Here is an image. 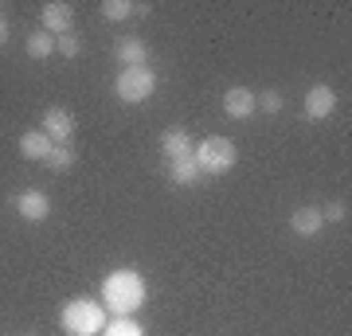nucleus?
<instances>
[{
    "mask_svg": "<svg viewBox=\"0 0 352 336\" xmlns=\"http://www.w3.org/2000/svg\"><path fill=\"white\" fill-rule=\"evenodd\" d=\"M289 227H294V235L314 238L317 231L325 227V219H321V208H294V212H289Z\"/></svg>",
    "mask_w": 352,
    "mask_h": 336,
    "instance_id": "nucleus-11",
    "label": "nucleus"
},
{
    "mask_svg": "<svg viewBox=\"0 0 352 336\" xmlns=\"http://www.w3.org/2000/svg\"><path fill=\"white\" fill-rule=\"evenodd\" d=\"M113 55H118V63H122V67H145V59H149V47H145V39L126 36V39H118Z\"/></svg>",
    "mask_w": 352,
    "mask_h": 336,
    "instance_id": "nucleus-12",
    "label": "nucleus"
},
{
    "mask_svg": "<svg viewBox=\"0 0 352 336\" xmlns=\"http://www.w3.org/2000/svg\"><path fill=\"white\" fill-rule=\"evenodd\" d=\"M28 55H32V59H51V55H55V36L43 32V27H36V32L28 36Z\"/></svg>",
    "mask_w": 352,
    "mask_h": 336,
    "instance_id": "nucleus-15",
    "label": "nucleus"
},
{
    "mask_svg": "<svg viewBox=\"0 0 352 336\" xmlns=\"http://www.w3.org/2000/svg\"><path fill=\"white\" fill-rule=\"evenodd\" d=\"M51 149H55V145H51V137L43 133V129H28L24 137H20V157H24V161L43 164L51 157Z\"/></svg>",
    "mask_w": 352,
    "mask_h": 336,
    "instance_id": "nucleus-10",
    "label": "nucleus"
},
{
    "mask_svg": "<svg viewBox=\"0 0 352 336\" xmlns=\"http://www.w3.org/2000/svg\"><path fill=\"white\" fill-rule=\"evenodd\" d=\"M161 153H164V161H176V157H188L192 153V137H188V129H164L161 133Z\"/></svg>",
    "mask_w": 352,
    "mask_h": 336,
    "instance_id": "nucleus-13",
    "label": "nucleus"
},
{
    "mask_svg": "<svg viewBox=\"0 0 352 336\" xmlns=\"http://www.w3.org/2000/svg\"><path fill=\"white\" fill-rule=\"evenodd\" d=\"M344 215H349V203H344V199H333L329 208H321V219H325V223H340Z\"/></svg>",
    "mask_w": 352,
    "mask_h": 336,
    "instance_id": "nucleus-21",
    "label": "nucleus"
},
{
    "mask_svg": "<svg viewBox=\"0 0 352 336\" xmlns=\"http://www.w3.org/2000/svg\"><path fill=\"white\" fill-rule=\"evenodd\" d=\"M102 336H145V328L133 317H113V321H106Z\"/></svg>",
    "mask_w": 352,
    "mask_h": 336,
    "instance_id": "nucleus-17",
    "label": "nucleus"
},
{
    "mask_svg": "<svg viewBox=\"0 0 352 336\" xmlns=\"http://www.w3.org/2000/svg\"><path fill=\"white\" fill-rule=\"evenodd\" d=\"M254 110L278 113V110H282V94H278V90H266V94H254Z\"/></svg>",
    "mask_w": 352,
    "mask_h": 336,
    "instance_id": "nucleus-20",
    "label": "nucleus"
},
{
    "mask_svg": "<svg viewBox=\"0 0 352 336\" xmlns=\"http://www.w3.org/2000/svg\"><path fill=\"white\" fill-rule=\"evenodd\" d=\"M8 36H12V27H8V24H4V20H0V47L8 43Z\"/></svg>",
    "mask_w": 352,
    "mask_h": 336,
    "instance_id": "nucleus-22",
    "label": "nucleus"
},
{
    "mask_svg": "<svg viewBox=\"0 0 352 336\" xmlns=\"http://www.w3.org/2000/svg\"><path fill=\"white\" fill-rule=\"evenodd\" d=\"M59 324H63L67 336H102V328H106V305L90 301V298H75L63 305Z\"/></svg>",
    "mask_w": 352,
    "mask_h": 336,
    "instance_id": "nucleus-2",
    "label": "nucleus"
},
{
    "mask_svg": "<svg viewBox=\"0 0 352 336\" xmlns=\"http://www.w3.org/2000/svg\"><path fill=\"white\" fill-rule=\"evenodd\" d=\"M168 176H173V184H196L200 180V164L192 161V153L188 157H176V161H168Z\"/></svg>",
    "mask_w": 352,
    "mask_h": 336,
    "instance_id": "nucleus-14",
    "label": "nucleus"
},
{
    "mask_svg": "<svg viewBox=\"0 0 352 336\" xmlns=\"http://www.w3.org/2000/svg\"><path fill=\"white\" fill-rule=\"evenodd\" d=\"M39 24H43V32H51V36H67L71 24H75V8H71L67 0H51V4H43V12H39Z\"/></svg>",
    "mask_w": 352,
    "mask_h": 336,
    "instance_id": "nucleus-8",
    "label": "nucleus"
},
{
    "mask_svg": "<svg viewBox=\"0 0 352 336\" xmlns=\"http://www.w3.org/2000/svg\"><path fill=\"white\" fill-rule=\"evenodd\" d=\"M55 55H63V59H78V55H82V39H78L75 32L55 36Z\"/></svg>",
    "mask_w": 352,
    "mask_h": 336,
    "instance_id": "nucleus-18",
    "label": "nucleus"
},
{
    "mask_svg": "<svg viewBox=\"0 0 352 336\" xmlns=\"http://www.w3.org/2000/svg\"><path fill=\"white\" fill-rule=\"evenodd\" d=\"M102 305L113 309L118 317H133L145 305V278L138 270H129V266L106 274V282H102Z\"/></svg>",
    "mask_w": 352,
    "mask_h": 336,
    "instance_id": "nucleus-1",
    "label": "nucleus"
},
{
    "mask_svg": "<svg viewBox=\"0 0 352 336\" xmlns=\"http://www.w3.org/2000/svg\"><path fill=\"white\" fill-rule=\"evenodd\" d=\"M12 203H16V212H20V219H28V223H43V219L51 215V196L47 192H39V188L20 192Z\"/></svg>",
    "mask_w": 352,
    "mask_h": 336,
    "instance_id": "nucleus-7",
    "label": "nucleus"
},
{
    "mask_svg": "<svg viewBox=\"0 0 352 336\" xmlns=\"http://www.w3.org/2000/svg\"><path fill=\"white\" fill-rule=\"evenodd\" d=\"M39 129L51 137V145H71V137H75V113L67 106H51V110H43V125Z\"/></svg>",
    "mask_w": 352,
    "mask_h": 336,
    "instance_id": "nucleus-5",
    "label": "nucleus"
},
{
    "mask_svg": "<svg viewBox=\"0 0 352 336\" xmlns=\"http://www.w3.org/2000/svg\"><path fill=\"white\" fill-rule=\"evenodd\" d=\"M223 113L231 117V122H247L254 113V94L247 87H231L223 94Z\"/></svg>",
    "mask_w": 352,
    "mask_h": 336,
    "instance_id": "nucleus-9",
    "label": "nucleus"
},
{
    "mask_svg": "<svg viewBox=\"0 0 352 336\" xmlns=\"http://www.w3.org/2000/svg\"><path fill=\"white\" fill-rule=\"evenodd\" d=\"M102 16L106 20H129L133 16V4L129 0H102Z\"/></svg>",
    "mask_w": 352,
    "mask_h": 336,
    "instance_id": "nucleus-19",
    "label": "nucleus"
},
{
    "mask_svg": "<svg viewBox=\"0 0 352 336\" xmlns=\"http://www.w3.org/2000/svg\"><path fill=\"white\" fill-rule=\"evenodd\" d=\"M113 94L126 102V106H141L157 94V71L149 63L145 67H122V75L113 78Z\"/></svg>",
    "mask_w": 352,
    "mask_h": 336,
    "instance_id": "nucleus-4",
    "label": "nucleus"
},
{
    "mask_svg": "<svg viewBox=\"0 0 352 336\" xmlns=\"http://www.w3.org/2000/svg\"><path fill=\"white\" fill-rule=\"evenodd\" d=\"M192 161L200 164V172L219 176V172H231V168H235L239 149H235L231 137H204L200 145H192Z\"/></svg>",
    "mask_w": 352,
    "mask_h": 336,
    "instance_id": "nucleus-3",
    "label": "nucleus"
},
{
    "mask_svg": "<svg viewBox=\"0 0 352 336\" xmlns=\"http://www.w3.org/2000/svg\"><path fill=\"white\" fill-rule=\"evenodd\" d=\"M28 336H36V333H28Z\"/></svg>",
    "mask_w": 352,
    "mask_h": 336,
    "instance_id": "nucleus-23",
    "label": "nucleus"
},
{
    "mask_svg": "<svg viewBox=\"0 0 352 336\" xmlns=\"http://www.w3.org/2000/svg\"><path fill=\"white\" fill-rule=\"evenodd\" d=\"M333 110H337V90L329 87V82H314V87L305 90V117L309 122H325Z\"/></svg>",
    "mask_w": 352,
    "mask_h": 336,
    "instance_id": "nucleus-6",
    "label": "nucleus"
},
{
    "mask_svg": "<svg viewBox=\"0 0 352 336\" xmlns=\"http://www.w3.org/2000/svg\"><path fill=\"white\" fill-rule=\"evenodd\" d=\"M75 161H78V153L71 149V145H55V149H51V157L43 164H47L51 172H71V168H75Z\"/></svg>",
    "mask_w": 352,
    "mask_h": 336,
    "instance_id": "nucleus-16",
    "label": "nucleus"
}]
</instances>
